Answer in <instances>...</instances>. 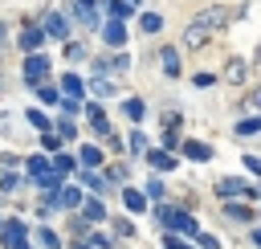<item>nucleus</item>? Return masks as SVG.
Wrapping results in <instances>:
<instances>
[{"mask_svg": "<svg viewBox=\"0 0 261 249\" xmlns=\"http://www.w3.org/2000/svg\"><path fill=\"white\" fill-rule=\"evenodd\" d=\"M45 73H49V57H45V53H33V57L24 61V78H29V82H41Z\"/></svg>", "mask_w": 261, "mask_h": 249, "instance_id": "1", "label": "nucleus"}, {"mask_svg": "<svg viewBox=\"0 0 261 249\" xmlns=\"http://www.w3.org/2000/svg\"><path fill=\"white\" fill-rule=\"evenodd\" d=\"M65 33H69V24H65V16H57V12H49V16H45V37H53V41H65Z\"/></svg>", "mask_w": 261, "mask_h": 249, "instance_id": "2", "label": "nucleus"}, {"mask_svg": "<svg viewBox=\"0 0 261 249\" xmlns=\"http://www.w3.org/2000/svg\"><path fill=\"white\" fill-rule=\"evenodd\" d=\"M102 37H106V45H110V49H122V45H126V29H122V24H114V20L102 29Z\"/></svg>", "mask_w": 261, "mask_h": 249, "instance_id": "3", "label": "nucleus"}, {"mask_svg": "<svg viewBox=\"0 0 261 249\" xmlns=\"http://www.w3.org/2000/svg\"><path fill=\"white\" fill-rule=\"evenodd\" d=\"M122 204H126L130 212H147V196H143L139 188H126V192H122Z\"/></svg>", "mask_w": 261, "mask_h": 249, "instance_id": "4", "label": "nucleus"}, {"mask_svg": "<svg viewBox=\"0 0 261 249\" xmlns=\"http://www.w3.org/2000/svg\"><path fill=\"white\" fill-rule=\"evenodd\" d=\"M61 86H65V98H69V102H77V98H82V90H86L77 73H65V78H61Z\"/></svg>", "mask_w": 261, "mask_h": 249, "instance_id": "5", "label": "nucleus"}, {"mask_svg": "<svg viewBox=\"0 0 261 249\" xmlns=\"http://www.w3.org/2000/svg\"><path fill=\"white\" fill-rule=\"evenodd\" d=\"M0 241H8V245H20V241H24V220H8Z\"/></svg>", "mask_w": 261, "mask_h": 249, "instance_id": "6", "label": "nucleus"}, {"mask_svg": "<svg viewBox=\"0 0 261 249\" xmlns=\"http://www.w3.org/2000/svg\"><path fill=\"white\" fill-rule=\"evenodd\" d=\"M163 73H167V78H179V53H175L171 45L163 49Z\"/></svg>", "mask_w": 261, "mask_h": 249, "instance_id": "7", "label": "nucleus"}, {"mask_svg": "<svg viewBox=\"0 0 261 249\" xmlns=\"http://www.w3.org/2000/svg\"><path fill=\"white\" fill-rule=\"evenodd\" d=\"M147 163L159 167V171H171V167H175V159H171L167 151H147Z\"/></svg>", "mask_w": 261, "mask_h": 249, "instance_id": "8", "label": "nucleus"}, {"mask_svg": "<svg viewBox=\"0 0 261 249\" xmlns=\"http://www.w3.org/2000/svg\"><path fill=\"white\" fill-rule=\"evenodd\" d=\"M41 41H45V29H29V33H20V49H29V53H33Z\"/></svg>", "mask_w": 261, "mask_h": 249, "instance_id": "9", "label": "nucleus"}, {"mask_svg": "<svg viewBox=\"0 0 261 249\" xmlns=\"http://www.w3.org/2000/svg\"><path fill=\"white\" fill-rule=\"evenodd\" d=\"M184 155H188V159H208L212 151H208V143H196V139H188V143H184Z\"/></svg>", "mask_w": 261, "mask_h": 249, "instance_id": "10", "label": "nucleus"}, {"mask_svg": "<svg viewBox=\"0 0 261 249\" xmlns=\"http://www.w3.org/2000/svg\"><path fill=\"white\" fill-rule=\"evenodd\" d=\"M29 171H33V176H37V184H41V180L49 176V159H45V155H33V159H29Z\"/></svg>", "mask_w": 261, "mask_h": 249, "instance_id": "11", "label": "nucleus"}, {"mask_svg": "<svg viewBox=\"0 0 261 249\" xmlns=\"http://www.w3.org/2000/svg\"><path fill=\"white\" fill-rule=\"evenodd\" d=\"M77 200H82V192H77V188H61V192H57V208H73Z\"/></svg>", "mask_w": 261, "mask_h": 249, "instance_id": "12", "label": "nucleus"}, {"mask_svg": "<svg viewBox=\"0 0 261 249\" xmlns=\"http://www.w3.org/2000/svg\"><path fill=\"white\" fill-rule=\"evenodd\" d=\"M122 110H126V114H130V118H135V122H139V118H143V110H147V106H143V98H126V102H122Z\"/></svg>", "mask_w": 261, "mask_h": 249, "instance_id": "13", "label": "nucleus"}, {"mask_svg": "<svg viewBox=\"0 0 261 249\" xmlns=\"http://www.w3.org/2000/svg\"><path fill=\"white\" fill-rule=\"evenodd\" d=\"M77 163H86V167H94V163H102V151H98V147H82V155H77Z\"/></svg>", "mask_w": 261, "mask_h": 249, "instance_id": "14", "label": "nucleus"}, {"mask_svg": "<svg viewBox=\"0 0 261 249\" xmlns=\"http://www.w3.org/2000/svg\"><path fill=\"white\" fill-rule=\"evenodd\" d=\"M216 192H220V196H232V192H245V180H220V184H216Z\"/></svg>", "mask_w": 261, "mask_h": 249, "instance_id": "15", "label": "nucleus"}, {"mask_svg": "<svg viewBox=\"0 0 261 249\" xmlns=\"http://www.w3.org/2000/svg\"><path fill=\"white\" fill-rule=\"evenodd\" d=\"M102 216H106L102 200H86V220H102Z\"/></svg>", "mask_w": 261, "mask_h": 249, "instance_id": "16", "label": "nucleus"}, {"mask_svg": "<svg viewBox=\"0 0 261 249\" xmlns=\"http://www.w3.org/2000/svg\"><path fill=\"white\" fill-rule=\"evenodd\" d=\"M102 4H106L114 16H130V4H126V0H102Z\"/></svg>", "mask_w": 261, "mask_h": 249, "instance_id": "17", "label": "nucleus"}, {"mask_svg": "<svg viewBox=\"0 0 261 249\" xmlns=\"http://www.w3.org/2000/svg\"><path fill=\"white\" fill-rule=\"evenodd\" d=\"M139 24H143V33H159V24H163V20H159L155 12H143V20H139Z\"/></svg>", "mask_w": 261, "mask_h": 249, "instance_id": "18", "label": "nucleus"}, {"mask_svg": "<svg viewBox=\"0 0 261 249\" xmlns=\"http://www.w3.org/2000/svg\"><path fill=\"white\" fill-rule=\"evenodd\" d=\"M53 171H57V176H69V171H73V159H69V155H57V159H53Z\"/></svg>", "mask_w": 261, "mask_h": 249, "instance_id": "19", "label": "nucleus"}, {"mask_svg": "<svg viewBox=\"0 0 261 249\" xmlns=\"http://www.w3.org/2000/svg\"><path fill=\"white\" fill-rule=\"evenodd\" d=\"M37 237H41V245H45V249H57V245H61V241H57V233H53V229H41V233H37Z\"/></svg>", "mask_w": 261, "mask_h": 249, "instance_id": "20", "label": "nucleus"}, {"mask_svg": "<svg viewBox=\"0 0 261 249\" xmlns=\"http://www.w3.org/2000/svg\"><path fill=\"white\" fill-rule=\"evenodd\" d=\"M29 122H33V127H41V131H49V118H45L41 110H29Z\"/></svg>", "mask_w": 261, "mask_h": 249, "instance_id": "21", "label": "nucleus"}, {"mask_svg": "<svg viewBox=\"0 0 261 249\" xmlns=\"http://www.w3.org/2000/svg\"><path fill=\"white\" fill-rule=\"evenodd\" d=\"M253 131H261V118H249V122L237 127V135H253Z\"/></svg>", "mask_w": 261, "mask_h": 249, "instance_id": "22", "label": "nucleus"}, {"mask_svg": "<svg viewBox=\"0 0 261 249\" xmlns=\"http://www.w3.org/2000/svg\"><path fill=\"white\" fill-rule=\"evenodd\" d=\"M245 167H249L253 176H261V159H257V155H245Z\"/></svg>", "mask_w": 261, "mask_h": 249, "instance_id": "23", "label": "nucleus"}, {"mask_svg": "<svg viewBox=\"0 0 261 249\" xmlns=\"http://www.w3.org/2000/svg\"><path fill=\"white\" fill-rule=\"evenodd\" d=\"M41 98H45V102L53 106V102H57V90H53V86H41Z\"/></svg>", "mask_w": 261, "mask_h": 249, "instance_id": "24", "label": "nucleus"}, {"mask_svg": "<svg viewBox=\"0 0 261 249\" xmlns=\"http://www.w3.org/2000/svg\"><path fill=\"white\" fill-rule=\"evenodd\" d=\"M196 237H200V245H204V249H216V237H208V233H196Z\"/></svg>", "mask_w": 261, "mask_h": 249, "instance_id": "25", "label": "nucleus"}, {"mask_svg": "<svg viewBox=\"0 0 261 249\" xmlns=\"http://www.w3.org/2000/svg\"><path fill=\"white\" fill-rule=\"evenodd\" d=\"M167 249H184V245H179V241H175V237H167Z\"/></svg>", "mask_w": 261, "mask_h": 249, "instance_id": "26", "label": "nucleus"}, {"mask_svg": "<svg viewBox=\"0 0 261 249\" xmlns=\"http://www.w3.org/2000/svg\"><path fill=\"white\" fill-rule=\"evenodd\" d=\"M253 241H257V245H261V229H257V233H253Z\"/></svg>", "mask_w": 261, "mask_h": 249, "instance_id": "27", "label": "nucleus"}, {"mask_svg": "<svg viewBox=\"0 0 261 249\" xmlns=\"http://www.w3.org/2000/svg\"><path fill=\"white\" fill-rule=\"evenodd\" d=\"M86 4H94V0H77V8H86Z\"/></svg>", "mask_w": 261, "mask_h": 249, "instance_id": "28", "label": "nucleus"}, {"mask_svg": "<svg viewBox=\"0 0 261 249\" xmlns=\"http://www.w3.org/2000/svg\"><path fill=\"white\" fill-rule=\"evenodd\" d=\"M12 249H29V241H20V245H12Z\"/></svg>", "mask_w": 261, "mask_h": 249, "instance_id": "29", "label": "nucleus"}, {"mask_svg": "<svg viewBox=\"0 0 261 249\" xmlns=\"http://www.w3.org/2000/svg\"><path fill=\"white\" fill-rule=\"evenodd\" d=\"M73 249H90V245H73Z\"/></svg>", "mask_w": 261, "mask_h": 249, "instance_id": "30", "label": "nucleus"}]
</instances>
